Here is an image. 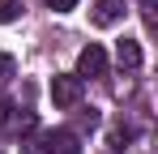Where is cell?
Instances as JSON below:
<instances>
[{
  "instance_id": "1",
  "label": "cell",
  "mask_w": 158,
  "mask_h": 154,
  "mask_svg": "<svg viewBox=\"0 0 158 154\" xmlns=\"http://www.w3.org/2000/svg\"><path fill=\"white\" fill-rule=\"evenodd\" d=\"M52 103L56 107H77L81 103V77L77 73H56L52 77Z\"/></svg>"
},
{
  "instance_id": "2",
  "label": "cell",
  "mask_w": 158,
  "mask_h": 154,
  "mask_svg": "<svg viewBox=\"0 0 158 154\" xmlns=\"http://www.w3.org/2000/svg\"><path fill=\"white\" fill-rule=\"evenodd\" d=\"M103 73H107V51L98 47V43L81 47V56H77V77L85 81V77H103Z\"/></svg>"
},
{
  "instance_id": "3",
  "label": "cell",
  "mask_w": 158,
  "mask_h": 154,
  "mask_svg": "<svg viewBox=\"0 0 158 154\" xmlns=\"http://www.w3.org/2000/svg\"><path fill=\"white\" fill-rule=\"evenodd\" d=\"M43 141H47V154H77L81 150L73 128H52V133H43Z\"/></svg>"
},
{
  "instance_id": "4",
  "label": "cell",
  "mask_w": 158,
  "mask_h": 154,
  "mask_svg": "<svg viewBox=\"0 0 158 154\" xmlns=\"http://www.w3.org/2000/svg\"><path fill=\"white\" fill-rule=\"evenodd\" d=\"M94 26H115L124 17V0H94Z\"/></svg>"
},
{
  "instance_id": "5",
  "label": "cell",
  "mask_w": 158,
  "mask_h": 154,
  "mask_svg": "<svg viewBox=\"0 0 158 154\" xmlns=\"http://www.w3.org/2000/svg\"><path fill=\"white\" fill-rule=\"evenodd\" d=\"M115 60H120V69H141V43L137 39H120L115 43Z\"/></svg>"
},
{
  "instance_id": "6",
  "label": "cell",
  "mask_w": 158,
  "mask_h": 154,
  "mask_svg": "<svg viewBox=\"0 0 158 154\" xmlns=\"http://www.w3.org/2000/svg\"><path fill=\"white\" fill-rule=\"evenodd\" d=\"M17 154H47V141H43V133H39V137H26V141L17 146Z\"/></svg>"
},
{
  "instance_id": "7",
  "label": "cell",
  "mask_w": 158,
  "mask_h": 154,
  "mask_svg": "<svg viewBox=\"0 0 158 154\" xmlns=\"http://www.w3.org/2000/svg\"><path fill=\"white\" fill-rule=\"evenodd\" d=\"M17 13H22V0H0V26H4V22H13Z\"/></svg>"
},
{
  "instance_id": "8",
  "label": "cell",
  "mask_w": 158,
  "mask_h": 154,
  "mask_svg": "<svg viewBox=\"0 0 158 154\" xmlns=\"http://www.w3.org/2000/svg\"><path fill=\"white\" fill-rule=\"evenodd\" d=\"M13 69H17V64H13V56H9V51H0V86L13 77Z\"/></svg>"
},
{
  "instance_id": "9",
  "label": "cell",
  "mask_w": 158,
  "mask_h": 154,
  "mask_svg": "<svg viewBox=\"0 0 158 154\" xmlns=\"http://www.w3.org/2000/svg\"><path fill=\"white\" fill-rule=\"evenodd\" d=\"M56 13H69V9H77V0H47Z\"/></svg>"
},
{
  "instance_id": "10",
  "label": "cell",
  "mask_w": 158,
  "mask_h": 154,
  "mask_svg": "<svg viewBox=\"0 0 158 154\" xmlns=\"http://www.w3.org/2000/svg\"><path fill=\"white\" fill-rule=\"evenodd\" d=\"M9 111H13V103H9V99H0V124L9 120Z\"/></svg>"
}]
</instances>
